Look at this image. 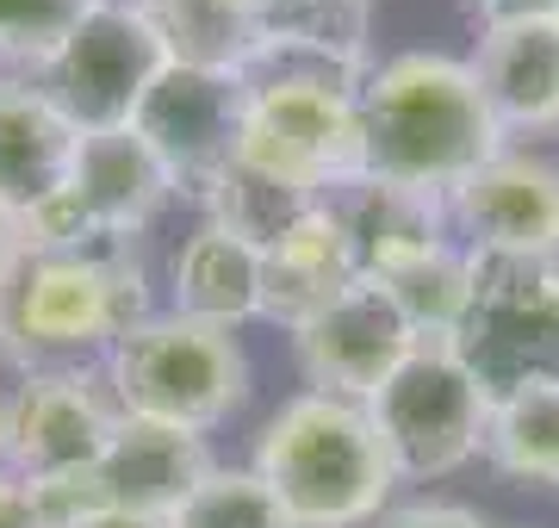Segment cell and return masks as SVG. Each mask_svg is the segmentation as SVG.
<instances>
[{"mask_svg": "<svg viewBox=\"0 0 559 528\" xmlns=\"http://www.w3.org/2000/svg\"><path fill=\"white\" fill-rule=\"evenodd\" d=\"M150 317V286L131 249L20 243L0 267V361L13 373H69L100 367L124 329Z\"/></svg>", "mask_w": 559, "mask_h": 528, "instance_id": "6da1fadb", "label": "cell"}, {"mask_svg": "<svg viewBox=\"0 0 559 528\" xmlns=\"http://www.w3.org/2000/svg\"><path fill=\"white\" fill-rule=\"evenodd\" d=\"M355 112L360 175L423 187V193H448L503 149V131L473 82V69L441 50H404V57L367 69Z\"/></svg>", "mask_w": 559, "mask_h": 528, "instance_id": "7a4b0ae2", "label": "cell"}, {"mask_svg": "<svg viewBox=\"0 0 559 528\" xmlns=\"http://www.w3.org/2000/svg\"><path fill=\"white\" fill-rule=\"evenodd\" d=\"M255 472L293 516V528H367L392 509V454L355 398L299 392L267 417Z\"/></svg>", "mask_w": 559, "mask_h": 528, "instance_id": "3957f363", "label": "cell"}, {"mask_svg": "<svg viewBox=\"0 0 559 528\" xmlns=\"http://www.w3.org/2000/svg\"><path fill=\"white\" fill-rule=\"evenodd\" d=\"M100 373L124 417L193 429V435L218 429L249 398V355L237 329L200 324L180 311H150L138 329H124Z\"/></svg>", "mask_w": 559, "mask_h": 528, "instance_id": "277c9868", "label": "cell"}, {"mask_svg": "<svg viewBox=\"0 0 559 528\" xmlns=\"http://www.w3.org/2000/svg\"><path fill=\"white\" fill-rule=\"evenodd\" d=\"M491 398L498 392L460 355V343H417L399 361V373L367 398V417L380 429L399 479H448L473 454H485Z\"/></svg>", "mask_w": 559, "mask_h": 528, "instance_id": "5b68a950", "label": "cell"}, {"mask_svg": "<svg viewBox=\"0 0 559 528\" xmlns=\"http://www.w3.org/2000/svg\"><path fill=\"white\" fill-rule=\"evenodd\" d=\"M168 62H175V44L138 0H100L32 82L75 119V131H119L138 119V106L168 75Z\"/></svg>", "mask_w": 559, "mask_h": 528, "instance_id": "8992f818", "label": "cell"}, {"mask_svg": "<svg viewBox=\"0 0 559 528\" xmlns=\"http://www.w3.org/2000/svg\"><path fill=\"white\" fill-rule=\"evenodd\" d=\"M168 200H180L175 175L162 168V156L131 124H119V131H81L69 193L38 224H25L20 243H44V249L119 243V249H131V237H143L168 212Z\"/></svg>", "mask_w": 559, "mask_h": 528, "instance_id": "52a82bcc", "label": "cell"}, {"mask_svg": "<svg viewBox=\"0 0 559 528\" xmlns=\"http://www.w3.org/2000/svg\"><path fill=\"white\" fill-rule=\"evenodd\" d=\"M237 163L293 187L305 200H330L336 187L360 175V112L355 94L311 82L249 87Z\"/></svg>", "mask_w": 559, "mask_h": 528, "instance_id": "ba28073f", "label": "cell"}, {"mask_svg": "<svg viewBox=\"0 0 559 528\" xmlns=\"http://www.w3.org/2000/svg\"><path fill=\"white\" fill-rule=\"evenodd\" d=\"M119 423L124 410L100 367L25 373L20 386L7 392V454H0V467H13L38 491L75 485L112 447Z\"/></svg>", "mask_w": 559, "mask_h": 528, "instance_id": "9c48e42d", "label": "cell"}, {"mask_svg": "<svg viewBox=\"0 0 559 528\" xmlns=\"http://www.w3.org/2000/svg\"><path fill=\"white\" fill-rule=\"evenodd\" d=\"M454 343L491 392L559 373V274L522 255H473V311Z\"/></svg>", "mask_w": 559, "mask_h": 528, "instance_id": "30bf717a", "label": "cell"}, {"mask_svg": "<svg viewBox=\"0 0 559 528\" xmlns=\"http://www.w3.org/2000/svg\"><path fill=\"white\" fill-rule=\"evenodd\" d=\"M242 112H249V87L237 69H212V62H168V75L150 87V100L138 106V131L162 156V168L175 175V193L200 205L218 175L237 163L242 143Z\"/></svg>", "mask_w": 559, "mask_h": 528, "instance_id": "8fae6325", "label": "cell"}, {"mask_svg": "<svg viewBox=\"0 0 559 528\" xmlns=\"http://www.w3.org/2000/svg\"><path fill=\"white\" fill-rule=\"evenodd\" d=\"M212 467L218 460H212L205 435L124 417L112 447L94 460V472H81L75 485L44 491V504H50L57 528H69L75 516H94V509H124V516H162L168 523Z\"/></svg>", "mask_w": 559, "mask_h": 528, "instance_id": "7c38bea8", "label": "cell"}, {"mask_svg": "<svg viewBox=\"0 0 559 528\" xmlns=\"http://www.w3.org/2000/svg\"><path fill=\"white\" fill-rule=\"evenodd\" d=\"M448 200V230L473 255H522L547 262L559 249V168L522 149H498L479 163Z\"/></svg>", "mask_w": 559, "mask_h": 528, "instance_id": "4fadbf2b", "label": "cell"}, {"mask_svg": "<svg viewBox=\"0 0 559 528\" xmlns=\"http://www.w3.org/2000/svg\"><path fill=\"white\" fill-rule=\"evenodd\" d=\"M417 343L423 336L404 324L399 305L380 286L355 280L336 305H323L311 324L293 329V361L305 373V392H330V398L367 405Z\"/></svg>", "mask_w": 559, "mask_h": 528, "instance_id": "5bb4252c", "label": "cell"}, {"mask_svg": "<svg viewBox=\"0 0 559 528\" xmlns=\"http://www.w3.org/2000/svg\"><path fill=\"white\" fill-rule=\"evenodd\" d=\"M81 131L32 75H0V212L38 224L69 193Z\"/></svg>", "mask_w": 559, "mask_h": 528, "instance_id": "9a60e30c", "label": "cell"}, {"mask_svg": "<svg viewBox=\"0 0 559 528\" xmlns=\"http://www.w3.org/2000/svg\"><path fill=\"white\" fill-rule=\"evenodd\" d=\"M355 280H360V262L348 249V230L318 200L286 237H274L261 249V324H280L293 336L323 305H336Z\"/></svg>", "mask_w": 559, "mask_h": 528, "instance_id": "2e32d148", "label": "cell"}, {"mask_svg": "<svg viewBox=\"0 0 559 528\" xmlns=\"http://www.w3.org/2000/svg\"><path fill=\"white\" fill-rule=\"evenodd\" d=\"M466 69L503 137L559 131V20L491 25L479 32V50Z\"/></svg>", "mask_w": 559, "mask_h": 528, "instance_id": "e0dca14e", "label": "cell"}, {"mask_svg": "<svg viewBox=\"0 0 559 528\" xmlns=\"http://www.w3.org/2000/svg\"><path fill=\"white\" fill-rule=\"evenodd\" d=\"M330 212L342 218L348 230V249L360 262V280H373L385 267L411 262L423 249L448 243V200L441 193H423V187H399V181H380V175H355L348 187L330 193Z\"/></svg>", "mask_w": 559, "mask_h": 528, "instance_id": "ac0fdd59", "label": "cell"}, {"mask_svg": "<svg viewBox=\"0 0 559 528\" xmlns=\"http://www.w3.org/2000/svg\"><path fill=\"white\" fill-rule=\"evenodd\" d=\"M168 299H175L168 311L218 324V329L255 324L261 317V249L200 218V230L168 262Z\"/></svg>", "mask_w": 559, "mask_h": 528, "instance_id": "d6986e66", "label": "cell"}, {"mask_svg": "<svg viewBox=\"0 0 559 528\" xmlns=\"http://www.w3.org/2000/svg\"><path fill=\"white\" fill-rule=\"evenodd\" d=\"M485 460L522 485L559 491V373H528L491 398Z\"/></svg>", "mask_w": 559, "mask_h": 528, "instance_id": "ffe728a7", "label": "cell"}, {"mask_svg": "<svg viewBox=\"0 0 559 528\" xmlns=\"http://www.w3.org/2000/svg\"><path fill=\"white\" fill-rule=\"evenodd\" d=\"M373 286L399 305V317L417 329L423 343H454L466 311H473V249L448 237V243L373 274Z\"/></svg>", "mask_w": 559, "mask_h": 528, "instance_id": "44dd1931", "label": "cell"}, {"mask_svg": "<svg viewBox=\"0 0 559 528\" xmlns=\"http://www.w3.org/2000/svg\"><path fill=\"white\" fill-rule=\"evenodd\" d=\"M311 205L318 200H305V193H293V187H280V181H267V175H255V168L230 163L218 175V187L200 200V212H205V224H218V230H230V237H242V243L267 249L274 237H286Z\"/></svg>", "mask_w": 559, "mask_h": 528, "instance_id": "7402d4cb", "label": "cell"}, {"mask_svg": "<svg viewBox=\"0 0 559 528\" xmlns=\"http://www.w3.org/2000/svg\"><path fill=\"white\" fill-rule=\"evenodd\" d=\"M168 528H293V516L255 467H212L168 516Z\"/></svg>", "mask_w": 559, "mask_h": 528, "instance_id": "603a6c76", "label": "cell"}, {"mask_svg": "<svg viewBox=\"0 0 559 528\" xmlns=\"http://www.w3.org/2000/svg\"><path fill=\"white\" fill-rule=\"evenodd\" d=\"M261 32L293 38L330 62H348L367 75V32H373V0H280V13Z\"/></svg>", "mask_w": 559, "mask_h": 528, "instance_id": "cb8c5ba5", "label": "cell"}, {"mask_svg": "<svg viewBox=\"0 0 559 528\" xmlns=\"http://www.w3.org/2000/svg\"><path fill=\"white\" fill-rule=\"evenodd\" d=\"M100 0H0V75H38Z\"/></svg>", "mask_w": 559, "mask_h": 528, "instance_id": "d4e9b609", "label": "cell"}, {"mask_svg": "<svg viewBox=\"0 0 559 528\" xmlns=\"http://www.w3.org/2000/svg\"><path fill=\"white\" fill-rule=\"evenodd\" d=\"M373 528H485V516L448 497H417V504H392Z\"/></svg>", "mask_w": 559, "mask_h": 528, "instance_id": "484cf974", "label": "cell"}, {"mask_svg": "<svg viewBox=\"0 0 559 528\" xmlns=\"http://www.w3.org/2000/svg\"><path fill=\"white\" fill-rule=\"evenodd\" d=\"M0 528H57L44 491L32 479H20L13 467H0Z\"/></svg>", "mask_w": 559, "mask_h": 528, "instance_id": "4316f807", "label": "cell"}, {"mask_svg": "<svg viewBox=\"0 0 559 528\" xmlns=\"http://www.w3.org/2000/svg\"><path fill=\"white\" fill-rule=\"evenodd\" d=\"M466 13L479 20V32L491 25H528V20H559V0H466Z\"/></svg>", "mask_w": 559, "mask_h": 528, "instance_id": "83f0119b", "label": "cell"}, {"mask_svg": "<svg viewBox=\"0 0 559 528\" xmlns=\"http://www.w3.org/2000/svg\"><path fill=\"white\" fill-rule=\"evenodd\" d=\"M212 7H218L224 20H237L249 38H261V25L280 13V0H212Z\"/></svg>", "mask_w": 559, "mask_h": 528, "instance_id": "f1b7e54d", "label": "cell"}, {"mask_svg": "<svg viewBox=\"0 0 559 528\" xmlns=\"http://www.w3.org/2000/svg\"><path fill=\"white\" fill-rule=\"evenodd\" d=\"M69 528H168L162 516H124V509H94V516H75Z\"/></svg>", "mask_w": 559, "mask_h": 528, "instance_id": "f546056e", "label": "cell"}, {"mask_svg": "<svg viewBox=\"0 0 559 528\" xmlns=\"http://www.w3.org/2000/svg\"><path fill=\"white\" fill-rule=\"evenodd\" d=\"M13 249H20V224H13L7 212H0V267L13 262Z\"/></svg>", "mask_w": 559, "mask_h": 528, "instance_id": "4dcf8cb0", "label": "cell"}, {"mask_svg": "<svg viewBox=\"0 0 559 528\" xmlns=\"http://www.w3.org/2000/svg\"><path fill=\"white\" fill-rule=\"evenodd\" d=\"M0 454H7V392H0Z\"/></svg>", "mask_w": 559, "mask_h": 528, "instance_id": "1f68e13d", "label": "cell"}, {"mask_svg": "<svg viewBox=\"0 0 559 528\" xmlns=\"http://www.w3.org/2000/svg\"><path fill=\"white\" fill-rule=\"evenodd\" d=\"M547 267H554V274H559V249H554V255H547Z\"/></svg>", "mask_w": 559, "mask_h": 528, "instance_id": "d6a6232c", "label": "cell"}]
</instances>
